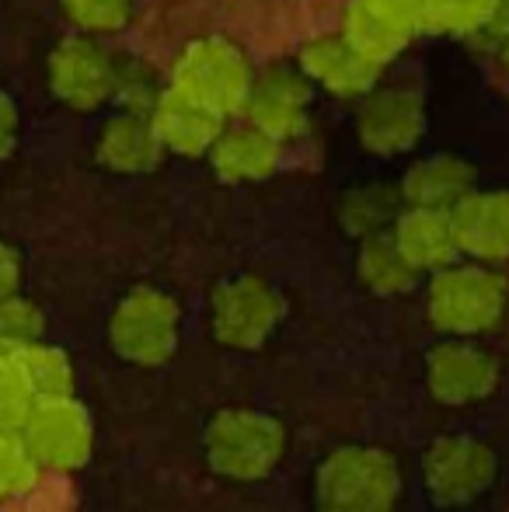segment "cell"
<instances>
[{"label": "cell", "instance_id": "1", "mask_svg": "<svg viewBox=\"0 0 509 512\" xmlns=\"http://www.w3.org/2000/svg\"><path fill=\"white\" fill-rule=\"evenodd\" d=\"M509 307L506 279L489 262L443 265L426 290V314L440 335L478 338L503 324Z\"/></svg>", "mask_w": 509, "mask_h": 512}, {"label": "cell", "instance_id": "2", "mask_svg": "<svg viewBox=\"0 0 509 512\" xmlns=\"http://www.w3.org/2000/svg\"><path fill=\"white\" fill-rule=\"evenodd\" d=\"M405 492L394 453L381 446H339L318 464L314 499L332 512H384Z\"/></svg>", "mask_w": 509, "mask_h": 512}, {"label": "cell", "instance_id": "3", "mask_svg": "<svg viewBox=\"0 0 509 512\" xmlns=\"http://www.w3.org/2000/svg\"><path fill=\"white\" fill-rule=\"evenodd\" d=\"M206 464L227 481H262L286 457V425L269 411L227 408L206 425Z\"/></svg>", "mask_w": 509, "mask_h": 512}, {"label": "cell", "instance_id": "4", "mask_svg": "<svg viewBox=\"0 0 509 512\" xmlns=\"http://www.w3.org/2000/svg\"><path fill=\"white\" fill-rule=\"evenodd\" d=\"M182 342V307L157 286H133L109 317V345L133 366H164Z\"/></svg>", "mask_w": 509, "mask_h": 512}, {"label": "cell", "instance_id": "5", "mask_svg": "<svg viewBox=\"0 0 509 512\" xmlns=\"http://www.w3.org/2000/svg\"><path fill=\"white\" fill-rule=\"evenodd\" d=\"M252 63L224 35L192 39L171 67V84L192 95L196 102L217 108L220 115H241L252 91Z\"/></svg>", "mask_w": 509, "mask_h": 512}, {"label": "cell", "instance_id": "6", "mask_svg": "<svg viewBox=\"0 0 509 512\" xmlns=\"http://www.w3.org/2000/svg\"><path fill=\"white\" fill-rule=\"evenodd\" d=\"M283 297L262 276H231L210 297V328L224 349L255 352L283 321Z\"/></svg>", "mask_w": 509, "mask_h": 512}, {"label": "cell", "instance_id": "7", "mask_svg": "<svg viewBox=\"0 0 509 512\" xmlns=\"http://www.w3.org/2000/svg\"><path fill=\"white\" fill-rule=\"evenodd\" d=\"M18 432L35 464L56 474L81 471L95 450V422L74 394L35 401Z\"/></svg>", "mask_w": 509, "mask_h": 512}, {"label": "cell", "instance_id": "8", "mask_svg": "<svg viewBox=\"0 0 509 512\" xmlns=\"http://www.w3.org/2000/svg\"><path fill=\"white\" fill-rule=\"evenodd\" d=\"M49 91L74 112H95L112 102L116 91V56L95 39L81 32L53 46L46 60Z\"/></svg>", "mask_w": 509, "mask_h": 512}, {"label": "cell", "instance_id": "9", "mask_svg": "<svg viewBox=\"0 0 509 512\" xmlns=\"http://www.w3.org/2000/svg\"><path fill=\"white\" fill-rule=\"evenodd\" d=\"M496 481V453L471 436H440L422 457V485L440 506H468Z\"/></svg>", "mask_w": 509, "mask_h": 512}, {"label": "cell", "instance_id": "10", "mask_svg": "<svg viewBox=\"0 0 509 512\" xmlns=\"http://www.w3.org/2000/svg\"><path fill=\"white\" fill-rule=\"evenodd\" d=\"M426 387L443 408L482 405L499 387V363L471 338L447 335V342L426 356Z\"/></svg>", "mask_w": 509, "mask_h": 512}, {"label": "cell", "instance_id": "11", "mask_svg": "<svg viewBox=\"0 0 509 512\" xmlns=\"http://www.w3.org/2000/svg\"><path fill=\"white\" fill-rule=\"evenodd\" d=\"M426 133V98L412 84L370 88L356 112V136L363 150L377 157H394L412 150Z\"/></svg>", "mask_w": 509, "mask_h": 512}, {"label": "cell", "instance_id": "12", "mask_svg": "<svg viewBox=\"0 0 509 512\" xmlns=\"http://www.w3.org/2000/svg\"><path fill=\"white\" fill-rule=\"evenodd\" d=\"M241 115L272 133L279 143L297 140L311 122V81L300 67L269 63L252 77V91Z\"/></svg>", "mask_w": 509, "mask_h": 512}, {"label": "cell", "instance_id": "13", "mask_svg": "<svg viewBox=\"0 0 509 512\" xmlns=\"http://www.w3.org/2000/svg\"><path fill=\"white\" fill-rule=\"evenodd\" d=\"M426 0H353L342 18V35L377 63H391L422 32Z\"/></svg>", "mask_w": 509, "mask_h": 512}, {"label": "cell", "instance_id": "14", "mask_svg": "<svg viewBox=\"0 0 509 512\" xmlns=\"http://www.w3.org/2000/svg\"><path fill=\"white\" fill-rule=\"evenodd\" d=\"M297 67L307 74V81L335 98H363L370 88H377L384 74V63L360 53L342 32L307 39L300 46Z\"/></svg>", "mask_w": 509, "mask_h": 512}, {"label": "cell", "instance_id": "15", "mask_svg": "<svg viewBox=\"0 0 509 512\" xmlns=\"http://www.w3.org/2000/svg\"><path fill=\"white\" fill-rule=\"evenodd\" d=\"M150 119L161 136L164 150L178 157H203L210 154L213 140L224 129V115L217 108L196 102L192 95H185L182 88L168 84L157 98V105L150 108Z\"/></svg>", "mask_w": 509, "mask_h": 512}, {"label": "cell", "instance_id": "16", "mask_svg": "<svg viewBox=\"0 0 509 512\" xmlns=\"http://www.w3.org/2000/svg\"><path fill=\"white\" fill-rule=\"evenodd\" d=\"M206 157H210L220 182L252 185V182H265V178H272L279 171V164H283V143L245 119L241 126L220 129V136L213 140Z\"/></svg>", "mask_w": 509, "mask_h": 512}, {"label": "cell", "instance_id": "17", "mask_svg": "<svg viewBox=\"0 0 509 512\" xmlns=\"http://www.w3.org/2000/svg\"><path fill=\"white\" fill-rule=\"evenodd\" d=\"M461 255L475 262H509V189L468 192L450 206Z\"/></svg>", "mask_w": 509, "mask_h": 512}, {"label": "cell", "instance_id": "18", "mask_svg": "<svg viewBox=\"0 0 509 512\" xmlns=\"http://www.w3.org/2000/svg\"><path fill=\"white\" fill-rule=\"evenodd\" d=\"M391 237L419 272H436L461 255L454 213L443 206H401L391 223Z\"/></svg>", "mask_w": 509, "mask_h": 512}, {"label": "cell", "instance_id": "19", "mask_svg": "<svg viewBox=\"0 0 509 512\" xmlns=\"http://www.w3.org/2000/svg\"><path fill=\"white\" fill-rule=\"evenodd\" d=\"M164 154L168 150L157 136L150 112H136V108H119L102 126L95 143L98 164L116 175H147L164 161Z\"/></svg>", "mask_w": 509, "mask_h": 512}, {"label": "cell", "instance_id": "20", "mask_svg": "<svg viewBox=\"0 0 509 512\" xmlns=\"http://www.w3.org/2000/svg\"><path fill=\"white\" fill-rule=\"evenodd\" d=\"M422 32L499 42L509 35V0H426Z\"/></svg>", "mask_w": 509, "mask_h": 512}, {"label": "cell", "instance_id": "21", "mask_svg": "<svg viewBox=\"0 0 509 512\" xmlns=\"http://www.w3.org/2000/svg\"><path fill=\"white\" fill-rule=\"evenodd\" d=\"M475 182V168L457 154H433L415 161L401 178V199L412 206H443L450 209L464 199Z\"/></svg>", "mask_w": 509, "mask_h": 512}, {"label": "cell", "instance_id": "22", "mask_svg": "<svg viewBox=\"0 0 509 512\" xmlns=\"http://www.w3.org/2000/svg\"><path fill=\"white\" fill-rule=\"evenodd\" d=\"M422 272L405 258L391 230H377V234L360 237V251H356V279L367 293L374 297H405L415 290Z\"/></svg>", "mask_w": 509, "mask_h": 512}, {"label": "cell", "instance_id": "23", "mask_svg": "<svg viewBox=\"0 0 509 512\" xmlns=\"http://www.w3.org/2000/svg\"><path fill=\"white\" fill-rule=\"evenodd\" d=\"M18 366L35 401L70 398L74 394V363H70V356L60 345H46L42 338L32 345H21Z\"/></svg>", "mask_w": 509, "mask_h": 512}, {"label": "cell", "instance_id": "24", "mask_svg": "<svg viewBox=\"0 0 509 512\" xmlns=\"http://www.w3.org/2000/svg\"><path fill=\"white\" fill-rule=\"evenodd\" d=\"M401 189H387V185H363L353 189L339 206V223L353 237H367L377 230H391L394 216H398Z\"/></svg>", "mask_w": 509, "mask_h": 512}, {"label": "cell", "instance_id": "25", "mask_svg": "<svg viewBox=\"0 0 509 512\" xmlns=\"http://www.w3.org/2000/svg\"><path fill=\"white\" fill-rule=\"evenodd\" d=\"M164 84L157 77V70L143 60H116V91H112V102L119 108H136V112H150L161 98Z\"/></svg>", "mask_w": 509, "mask_h": 512}, {"label": "cell", "instance_id": "26", "mask_svg": "<svg viewBox=\"0 0 509 512\" xmlns=\"http://www.w3.org/2000/svg\"><path fill=\"white\" fill-rule=\"evenodd\" d=\"M42 335H46V314L35 300L21 297V290L0 300V345L21 349L39 342Z\"/></svg>", "mask_w": 509, "mask_h": 512}, {"label": "cell", "instance_id": "27", "mask_svg": "<svg viewBox=\"0 0 509 512\" xmlns=\"http://www.w3.org/2000/svg\"><path fill=\"white\" fill-rule=\"evenodd\" d=\"M39 464L28 453L18 429H0V502L35 485Z\"/></svg>", "mask_w": 509, "mask_h": 512}, {"label": "cell", "instance_id": "28", "mask_svg": "<svg viewBox=\"0 0 509 512\" xmlns=\"http://www.w3.org/2000/svg\"><path fill=\"white\" fill-rule=\"evenodd\" d=\"M32 405L35 398L21 377L18 349L0 345V429H18Z\"/></svg>", "mask_w": 509, "mask_h": 512}, {"label": "cell", "instance_id": "29", "mask_svg": "<svg viewBox=\"0 0 509 512\" xmlns=\"http://www.w3.org/2000/svg\"><path fill=\"white\" fill-rule=\"evenodd\" d=\"M67 18L88 35H112L129 21L133 0H60Z\"/></svg>", "mask_w": 509, "mask_h": 512}, {"label": "cell", "instance_id": "30", "mask_svg": "<svg viewBox=\"0 0 509 512\" xmlns=\"http://www.w3.org/2000/svg\"><path fill=\"white\" fill-rule=\"evenodd\" d=\"M18 136H21V115H18V108H14L11 98L0 91V161L14 154Z\"/></svg>", "mask_w": 509, "mask_h": 512}, {"label": "cell", "instance_id": "31", "mask_svg": "<svg viewBox=\"0 0 509 512\" xmlns=\"http://www.w3.org/2000/svg\"><path fill=\"white\" fill-rule=\"evenodd\" d=\"M21 290V255L7 241H0V300Z\"/></svg>", "mask_w": 509, "mask_h": 512}, {"label": "cell", "instance_id": "32", "mask_svg": "<svg viewBox=\"0 0 509 512\" xmlns=\"http://www.w3.org/2000/svg\"><path fill=\"white\" fill-rule=\"evenodd\" d=\"M496 46H499V63H503V70L509 74V35H503V39H499Z\"/></svg>", "mask_w": 509, "mask_h": 512}]
</instances>
